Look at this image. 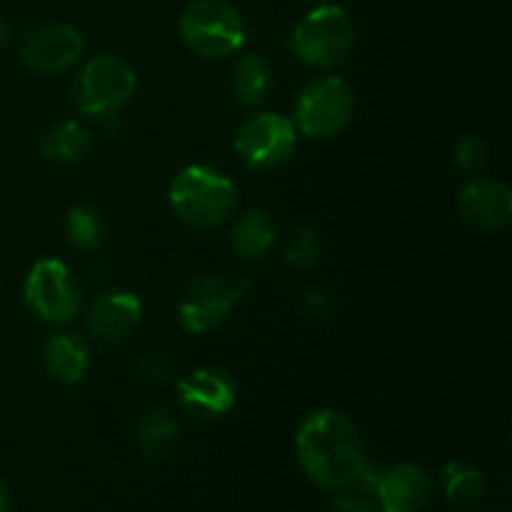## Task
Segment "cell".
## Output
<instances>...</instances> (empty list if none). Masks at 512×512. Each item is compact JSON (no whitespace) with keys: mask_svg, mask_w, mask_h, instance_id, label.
Instances as JSON below:
<instances>
[{"mask_svg":"<svg viewBox=\"0 0 512 512\" xmlns=\"http://www.w3.org/2000/svg\"><path fill=\"white\" fill-rule=\"evenodd\" d=\"M0 512H10V493L3 483H0Z\"/></svg>","mask_w":512,"mask_h":512,"instance_id":"28","label":"cell"},{"mask_svg":"<svg viewBox=\"0 0 512 512\" xmlns=\"http://www.w3.org/2000/svg\"><path fill=\"white\" fill-rule=\"evenodd\" d=\"M295 453L308 480L338 493L353 485L368 465L358 425L338 410H315L295 435Z\"/></svg>","mask_w":512,"mask_h":512,"instance_id":"1","label":"cell"},{"mask_svg":"<svg viewBox=\"0 0 512 512\" xmlns=\"http://www.w3.org/2000/svg\"><path fill=\"white\" fill-rule=\"evenodd\" d=\"M30 313L50 325H65L83 308V285L58 258H45L30 268L23 288Z\"/></svg>","mask_w":512,"mask_h":512,"instance_id":"6","label":"cell"},{"mask_svg":"<svg viewBox=\"0 0 512 512\" xmlns=\"http://www.w3.org/2000/svg\"><path fill=\"white\" fill-rule=\"evenodd\" d=\"M250 285L245 280L225 278V275H203L185 288L178 303L180 323L188 333H208L218 328L240 300L248 295Z\"/></svg>","mask_w":512,"mask_h":512,"instance_id":"8","label":"cell"},{"mask_svg":"<svg viewBox=\"0 0 512 512\" xmlns=\"http://www.w3.org/2000/svg\"><path fill=\"white\" fill-rule=\"evenodd\" d=\"M143 320V303L128 290L98 295L88 310V330L98 343L118 345L135 333Z\"/></svg>","mask_w":512,"mask_h":512,"instance_id":"13","label":"cell"},{"mask_svg":"<svg viewBox=\"0 0 512 512\" xmlns=\"http://www.w3.org/2000/svg\"><path fill=\"white\" fill-rule=\"evenodd\" d=\"M273 75V65L260 53L240 55L233 65V78H230L235 98L245 105L265 103L273 90Z\"/></svg>","mask_w":512,"mask_h":512,"instance_id":"18","label":"cell"},{"mask_svg":"<svg viewBox=\"0 0 512 512\" xmlns=\"http://www.w3.org/2000/svg\"><path fill=\"white\" fill-rule=\"evenodd\" d=\"M455 163H458V168L463 173L478 178L490 163V150L485 145V140H480L478 135H468V138L460 140L458 148H455Z\"/></svg>","mask_w":512,"mask_h":512,"instance_id":"24","label":"cell"},{"mask_svg":"<svg viewBox=\"0 0 512 512\" xmlns=\"http://www.w3.org/2000/svg\"><path fill=\"white\" fill-rule=\"evenodd\" d=\"M355 98L350 85L338 75L315 78L300 90L295 103V128L308 138H333L353 120Z\"/></svg>","mask_w":512,"mask_h":512,"instance_id":"7","label":"cell"},{"mask_svg":"<svg viewBox=\"0 0 512 512\" xmlns=\"http://www.w3.org/2000/svg\"><path fill=\"white\" fill-rule=\"evenodd\" d=\"M10 35H13V28H10L8 20L0 18V45H8L10 43Z\"/></svg>","mask_w":512,"mask_h":512,"instance_id":"27","label":"cell"},{"mask_svg":"<svg viewBox=\"0 0 512 512\" xmlns=\"http://www.w3.org/2000/svg\"><path fill=\"white\" fill-rule=\"evenodd\" d=\"M245 35L243 15L228 0H193L180 15V38L198 58H228L243 48Z\"/></svg>","mask_w":512,"mask_h":512,"instance_id":"4","label":"cell"},{"mask_svg":"<svg viewBox=\"0 0 512 512\" xmlns=\"http://www.w3.org/2000/svg\"><path fill=\"white\" fill-rule=\"evenodd\" d=\"M458 213L470 228L500 233L512 223L508 185L493 178H473L458 195Z\"/></svg>","mask_w":512,"mask_h":512,"instance_id":"12","label":"cell"},{"mask_svg":"<svg viewBox=\"0 0 512 512\" xmlns=\"http://www.w3.org/2000/svg\"><path fill=\"white\" fill-rule=\"evenodd\" d=\"M375 488L385 512H418L433 493L428 473L413 463H400L393 468L375 465Z\"/></svg>","mask_w":512,"mask_h":512,"instance_id":"14","label":"cell"},{"mask_svg":"<svg viewBox=\"0 0 512 512\" xmlns=\"http://www.w3.org/2000/svg\"><path fill=\"white\" fill-rule=\"evenodd\" d=\"M330 500V512H385L383 503L378 498V488H375V465H365L363 475L348 485L345 490H338Z\"/></svg>","mask_w":512,"mask_h":512,"instance_id":"22","label":"cell"},{"mask_svg":"<svg viewBox=\"0 0 512 512\" xmlns=\"http://www.w3.org/2000/svg\"><path fill=\"white\" fill-rule=\"evenodd\" d=\"M0 295H3V275H0Z\"/></svg>","mask_w":512,"mask_h":512,"instance_id":"29","label":"cell"},{"mask_svg":"<svg viewBox=\"0 0 512 512\" xmlns=\"http://www.w3.org/2000/svg\"><path fill=\"white\" fill-rule=\"evenodd\" d=\"M170 208L185 225L218 228L238 208V188L228 175L208 165H188L170 183Z\"/></svg>","mask_w":512,"mask_h":512,"instance_id":"2","label":"cell"},{"mask_svg":"<svg viewBox=\"0 0 512 512\" xmlns=\"http://www.w3.org/2000/svg\"><path fill=\"white\" fill-rule=\"evenodd\" d=\"M443 490L450 503L473 505L480 503L488 490V478L480 468L465 463V460H453L443 470Z\"/></svg>","mask_w":512,"mask_h":512,"instance_id":"21","label":"cell"},{"mask_svg":"<svg viewBox=\"0 0 512 512\" xmlns=\"http://www.w3.org/2000/svg\"><path fill=\"white\" fill-rule=\"evenodd\" d=\"M305 308L313 315H325L328 313V298H325V293H320V290H308V293H305Z\"/></svg>","mask_w":512,"mask_h":512,"instance_id":"26","label":"cell"},{"mask_svg":"<svg viewBox=\"0 0 512 512\" xmlns=\"http://www.w3.org/2000/svg\"><path fill=\"white\" fill-rule=\"evenodd\" d=\"M45 370L63 385H75L90 368V348L78 333H58L45 343Z\"/></svg>","mask_w":512,"mask_h":512,"instance_id":"15","label":"cell"},{"mask_svg":"<svg viewBox=\"0 0 512 512\" xmlns=\"http://www.w3.org/2000/svg\"><path fill=\"white\" fill-rule=\"evenodd\" d=\"M85 40L70 23H40L20 35L18 55L35 73H63L80 60Z\"/></svg>","mask_w":512,"mask_h":512,"instance_id":"10","label":"cell"},{"mask_svg":"<svg viewBox=\"0 0 512 512\" xmlns=\"http://www.w3.org/2000/svg\"><path fill=\"white\" fill-rule=\"evenodd\" d=\"M135 370H138V378L148 385H165L173 380L175 365L170 363L165 353H145L143 358L135 363Z\"/></svg>","mask_w":512,"mask_h":512,"instance_id":"25","label":"cell"},{"mask_svg":"<svg viewBox=\"0 0 512 512\" xmlns=\"http://www.w3.org/2000/svg\"><path fill=\"white\" fill-rule=\"evenodd\" d=\"M105 233H108L105 215L93 205H75L65 215V240L70 248L95 253L103 245Z\"/></svg>","mask_w":512,"mask_h":512,"instance_id":"20","label":"cell"},{"mask_svg":"<svg viewBox=\"0 0 512 512\" xmlns=\"http://www.w3.org/2000/svg\"><path fill=\"white\" fill-rule=\"evenodd\" d=\"M278 230L265 210L253 208L240 215L230 230V245L245 260H263L275 245Z\"/></svg>","mask_w":512,"mask_h":512,"instance_id":"16","label":"cell"},{"mask_svg":"<svg viewBox=\"0 0 512 512\" xmlns=\"http://www.w3.org/2000/svg\"><path fill=\"white\" fill-rule=\"evenodd\" d=\"M135 88H138V75L128 60L118 55H98L75 75L73 103L83 115L110 120L130 103Z\"/></svg>","mask_w":512,"mask_h":512,"instance_id":"5","label":"cell"},{"mask_svg":"<svg viewBox=\"0 0 512 512\" xmlns=\"http://www.w3.org/2000/svg\"><path fill=\"white\" fill-rule=\"evenodd\" d=\"M298 148V128L280 113H255L235 133V150L253 170H270L290 160Z\"/></svg>","mask_w":512,"mask_h":512,"instance_id":"9","label":"cell"},{"mask_svg":"<svg viewBox=\"0 0 512 512\" xmlns=\"http://www.w3.org/2000/svg\"><path fill=\"white\" fill-rule=\"evenodd\" d=\"M138 450L148 460L158 463L173 455L180 440V425L165 408H148L138 420Z\"/></svg>","mask_w":512,"mask_h":512,"instance_id":"17","label":"cell"},{"mask_svg":"<svg viewBox=\"0 0 512 512\" xmlns=\"http://www.w3.org/2000/svg\"><path fill=\"white\" fill-rule=\"evenodd\" d=\"M355 48V25L345 8L335 3L315 5L298 20L290 35V50L305 65L318 70L338 68Z\"/></svg>","mask_w":512,"mask_h":512,"instance_id":"3","label":"cell"},{"mask_svg":"<svg viewBox=\"0 0 512 512\" xmlns=\"http://www.w3.org/2000/svg\"><path fill=\"white\" fill-rule=\"evenodd\" d=\"M320 255H323V243H320V235L313 228H300L290 238L288 250H285V260L295 270H310L318 263Z\"/></svg>","mask_w":512,"mask_h":512,"instance_id":"23","label":"cell"},{"mask_svg":"<svg viewBox=\"0 0 512 512\" xmlns=\"http://www.w3.org/2000/svg\"><path fill=\"white\" fill-rule=\"evenodd\" d=\"M90 150H93V133L78 120H65V123L55 125L53 130L45 133L43 143H40V153L45 158L63 165L80 163V160L88 158Z\"/></svg>","mask_w":512,"mask_h":512,"instance_id":"19","label":"cell"},{"mask_svg":"<svg viewBox=\"0 0 512 512\" xmlns=\"http://www.w3.org/2000/svg\"><path fill=\"white\" fill-rule=\"evenodd\" d=\"M238 385L223 368H198L178 383V403L195 418H220L233 410Z\"/></svg>","mask_w":512,"mask_h":512,"instance_id":"11","label":"cell"}]
</instances>
